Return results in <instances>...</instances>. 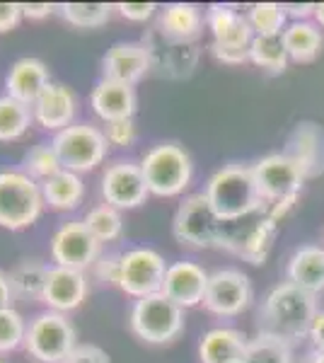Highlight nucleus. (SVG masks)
<instances>
[{
    "label": "nucleus",
    "mask_w": 324,
    "mask_h": 363,
    "mask_svg": "<svg viewBox=\"0 0 324 363\" xmlns=\"http://www.w3.org/2000/svg\"><path fill=\"white\" fill-rule=\"evenodd\" d=\"M320 313L315 294H308L291 281H281L269 291L257 310V335H269L291 342L310 337V327Z\"/></svg>",
    "instance_id": "f257e3e1"
},
{
    "label": "nucleus",
    "mask_w": 324,
    "mask_h": 363,
    "mask_svg": "<svg viewBox=\"0 0 324 363\" xmlns=\"http://www.w3.org/2000/svg\"><path fill=\"white\" fill-rule=\"evenodd\" d=\"M257 189L264 199V213L281 223L298 203L303 184L308 182L300 165L286 153H269L252 165Z\"/></svg>",
    "instance_id": "f03ea898"
},
{
    "label": "nucleus",
    "mask_w": 324,
    "mask_h": 363,
    "mask_svg": "<svg viewBox=\"0 0 324 363\" xmlns=\"http://www.w3.org/2000/svg\"><path fill=\"white\" fill-rule=\"evenodd\" d=\"M203 194L208 196L211 206L225 223L264 211V199L257 189L252 165L233 162V165H223L220 169H216L206 182Z\"/></svg>",
    "instance_id": "7ed1b4c3"
},
{
    "label": "nucleus",
    "mask_w": 324,
    "mask_h": 363,
    "mask_svg": "<svg viewBox=\"0 0 324 363\" xmlns=\"http://www.w3.org/2000/svg\"><path fill=\"white\" fill-rule=\"evenodd\" d=\"M41 184L22 169H0V228L25 230L44 213Z\"/></svg>",
    "instance_id": "20e7f679"
},
{
    "label": "nucleus",
    "mask_w": 324,
    "mask_h": 363,
    "mask_svg": "<svg viewBox=\"0 0 324 363\" xmlns=\"http://www.w3.org/2000/svg\"><path fill=\"white\" fill-rule=\"evenodd\" d=\"M148 191L169 199L186 191L194 177V160L179 143H157L140 160Z\"/></svg>",
    "instance_id": "39448f33"
},
{
    "label": "nucleus",
    "mask_w": 324,
    "mask_h": 363,
    "mask_svg": "<svg viewBox=\"0 0 324 363\" xmlns=\"http://www.w3.org/2000/svg\"><path fill=\"white\" fill-rule=\"evenodd\" d=\"M223 223L203 191L184 196L172 218V235L179 245L191 250H218Z\"/></svg>",
    "instance_id": "423d86ee"
},
{
    "label": "nucleus",
    "mask_w": 324,
    "mask_h": 363,
    "mask_svg": "<svg viewBox=\"0 0 324 363\" xmlns=\"http://www.w3.org/2000/svg\"><path fill=\"white\" fill-rule=\"evenodd\" d=\"M128 327L148 344H169L184 332V308L164 294L138 298L128 310Z\"/></svg>",
    "instance_id": "0eeeda50"
},
{
    "label": "nucleus",
    "mask_w": 324,
    "mask_h": 363,
    "mask_svg": "<svg viewBox=\"0 0 324 363\" xmlns=\"http://www.w3.org/2000/svg\"><path fill=\"white\" fill-rule=\"evenodd\" d=\"M58 160H61L63 169L70 172H92L104 162L109 150V143L104 138V131L90 121H78L54 133L51 138Z\"/></svg>",
    "instance_id": "6e6552de"
},
{
    "label": "nucleus",
    "mask_w": 324,
    "mask_h": 363,
    "mask_svg": "<svg viewBox=\"0 0 324 363\" xmlns=\"http://www.w3.org/2000/svg\"><path fill=\"white\" fill-rule=\"evenodd\" d=\"M75 339L78 332L73 322L63 313L46 310L27 322L25 351L39 363H63L70 351L78 347Z\"/></svg>",
    "instance_id": "1a4fd4ad"
},
{
    "label": "nucleus",
    "mask_w": 324,
    "mask_h": 363,
    "mask_svg": "<svg viewBox=\"0 0 324 363\" xmlns=\"http://www.w3.org/2000/svg\"><path fill=\"white\" fill-rule=\"evenodd\" d=\"M279 230V223L271 220L264 211L252 216H245L240 220L223 223V235L218 250H225L230 255L240 257L247 264H264L274 247V238Z\"/></svg>",
    "instance_id": "9d476101"
},
{
    "label": "nucleus",
    "mask_w": 324,
    "mask_h": 363,
    "mask_svg": "<svg viewBox=\"0 0 324 363\" xmlns=\"http://www.w3.org/2000/svg\"><path fill=\"white\" fill-rule=\"evenodd\" d=\"M167 262L157 250L152 247H131L121 252V269H119V286L126 296L145 298L160 294L162 281L167 274Z\"/></svg>",
    "instance_id": "9b49d317"
},
{
    "label": "nucleus",
    "mask_w": 324,
    "mask_h": 363,
    "mask_svg": "<svg viewBox=\"0 0 324 363\" xmlns=\"http://www.w3.org/2000/svg\"><path fill=\"white\" fill-rule=\"evenodd\" d=\"M255 298V286L242 269H216L208 277V289H206L203 308L218 318H238L252 306Z\"/></svg>",
    "instance_id": "f8f14e48"
},
{
    "label": "nucleus",
    "mask_w": 324,
    "mask_h": 363,
    "mask_svg": "<svg viewBox=\"0 0 324 363\" xmlns=\"http://www.w3.org/2000/svg\"><path fill=\"white\" fill-rule=\"evenodd\" d=\"M99 257H102V242H97L82 220L61 223L51 238V262L56 267L85 272L95 267Z\"/></svg>",
    "instance_id": "ddd939ff"
},
{
    "label": "nucleus",
    "mask_w": 324,
    "mask_h": 363,
    "mask_svg": "<svg viewBox=\"0 0 324 363\" xmlns=\"http://www.w3.org/2000/svg\"><path fill=\"white\" fill-rule=\"evenodd\" d=\"M99 191H102L104 203L119 211L138 208L150 196L140 162L131 160H116L104 167L102 179H99Z\"/></svg>",
    "instance_id": "4468645a"
},
{
    "label": "nucleus",
    "mask_w": 324,
    "mask_h": 363,
    "mask_svg": "<svg viewBox=\"0 0 324 363\" xmlns=\"http://www.w3.org/2000/svg\"><path fill=\"white\" fill-rule=\"evenodd\" d=\"M152 68V49L143 42H116L102 56V78L135 85Z\"/></svg>",
    "instance_id": "2eb2a0df"
},
{
    "label": "nucleus",
    "mask_w": 324,
    "mask_h": 363,
    "mask_svg": "<svg viewBox=\"0 0 324 363\" xmlns=\"http://www.w3.org/2000/svg\"><path fill=\"white\" fill-rule=\"evenodd\" d=\"M208 277L211 274L201 264H196V262H172L167 267V274H164L160 294H164L169 301H174L177 306L184 310L196 308L201 306L206 298Z\"/></svg>",
    "instance_id": "dca6fc26"
},
{
    "label": "nucleus",
    "mask_w": 324,
    "mask_h": 363,
    "mask_svg": "<svg viewBox=\"0 0 324 363\" xmlns=\"http://www.w3.org/2000/svg\"><path fill=\"white\" fill-rule=\"evenodd\" d=\"M87 291H90V284H87L85 272L51 264L41 303L49 310H54V313L66 315L70 310L82 306V301L87 298Z\"/></svg>",
    "instance_id": "f3484780"
},
{
    "label": "nucleus",
    "mask_w": 324,
    "mask_h": 363,
    "mask_svg": "<svg viewBox=\"0 0 324 363\" xmlns=\"http://www.w3.org/2000/svg\"><path fill=\"white\" fill-rule=\"evenodd\" d=\"M206 27H208L211 37L216 46L223 49H245L250 51V44L255 39L247 15L240 13L235 5H220L213 3L206 10Z\"/></svg>",
    "instance_id": "a211bd4d"
},
{
    "label": "nucleus",
    "mask_w": 324,
    "mask_h": 363,
    "mask_svg": "<svg viewBox=\"0 0 324 363\" xmlns=\"http://www.w3.org/2000/svg\"><path fill=\"white\" fill-rule=\"evenodd\" d=\"M75 107H78V102H75L73 90L63 83H54V80H51V83L44 87V92L37 97V102L32 104V114H34V121H37L41 128L58 133L61 128L73 124Z\"/></svg>",
    "instance_id": "6ab92c4d"
},
{
    "label": "nucleus",
    "mask_w": 324,
    "mask_h": 363,
    "mask_svg": "<svg viewBox=\"0 0 324 363\" xmlns=\"http://www.w3.org/2000/svg\"><path fill=\"white\" fill-rule=\"evenodd\" d=\"M90 107L104 124L119 119H133L138 109V95L135 87L116 83V80H97V85L90 92Z\"/></svg>",
    "instance_id": "aec40b11"
},
{
    "label": "nucleus",
    "mask_w": 324,
    "mask_h": 363,
    "mask_svg": "<svg viewBox=\"0 0 324 363\" xmlns=\"http://www.w3.org/2000/svg\"><path fill=\"white\" fill-rule=\"evenodd\" d=\"M51 83L49 68L41 58L25 56L17 58L5 75V95L15 97L17 102H25L32 107L37 97L44 92V87Z\"/></svg>",
    "instance_id": "412c9836"
},
{
    "label": "nucleus",
    "mask_w": 324,
    "mask_h": 363,
    "mask_svg": "<svg viewBox=\"0 0 324 363\" xmlns=\"http://www.w3.org/2000/svg\"><path fill=\"white\" fill-rule=\"evenodd\" d=\"M286 155H291L298 162L305 177H317L324 172V131L322 126L312 124V121H303L293 128L286 143Z\"/></svg>",
    "instance_id": "4be33fe9"
},
{
    "label": "nucleus",
    "mask_w": 324,
    "mask_h": 363,
    "mask_svg": "<svg viewBox=\"0 0 324 363\" xmlns=\"http://www.w3.org/2000/svg\"><path fill=\"white\" fill-rule=\"evenodd\" d=\"M206 25V13L194 3H169L160 10L157 29L164 34V39L174 44H189L201 37Z\"/></svg>",
    "instance_id": "5701e85b"
},
{
    "label": "nucleus",
    "mask_w": 324,
    "mask_h": 363,
    "mask_svg": "<svg viewBox=\"0 0 324 363\" xmlns=\"http://www.w3.org/2000/svg\"><path fill=\"white\" fill-rule=\"evenodd\" d=\"M286 281L300 286L308 294L320 296L324 291V247L300 245L286 264Z\"/></svg>",
    "instance_id": "b1692460"
},
{
    "label": "nucleus",
    "mask_w": 324,
    "mask_h": 363,
    "mask_svg": "<svg viewBox=\"0 0 324 363\" xmlns=\"http://www.w3.org/2000/svg\"><path fill=\"white\" fill-rule=\"evenodd\" d=\"M250 337L235 327H213L199 342V361L201 363H228L242 359Z\"/></svg>",
    "instance_id": "393cba45"
},
{
    "label": "nucleus",
    "mask_w": 324,
    "mask_h": 363,
    "mask_svg": "<svg viewBox=\"0 0 324 363\" xmlns=\"http://www.w3.org/2000/svg\"><path fill=\"white\" fill-rule=\"evenodd\" d=\"M284 46L288 51V58L296 63H312L320 56L324 37L317 22L312 20H300V22H288L286 32L281 34Z\"/></svg>",
    "instance_id": "a878e982"
},
{
    "label": "nucleus",
    "mask_w": 324,
    "mask_h": 363,
    "mask_svg": "<svg viewBox=\"0 0 324 363\" xmlns=\"http://www.w3.org/2000/svg\"><path fill=\"white\" fill-rule=\"evenodd\" d=\"M41 194L49 208L54 211H75L85 199V182L78 172L61 169L54 177L41 182Z\"/></svg>",
    "instance_id": "bb28decb"
},
{
    "label": "nucleus",
    "mask_w": 324,
    "mask_h": 363,
    "mask_svg": "<svg viewBox=\"0 0 324 363\" xmlns=\"http://www.w3.org/2000/svg\"><path fill=\"white\" fill-rule=\"evenodd\" d=\"M49 264L41 259H22L10 272V286H13L15 301H41L44 284L49 277Z\"/></svg>",
    "instance_id": "cd10ccee"
},
{
    "label": "nucleus",
    "mask_w": 324,
    "mask_h": 363,
    "mask_svg": "<svg viewBox=\"0 0 324 363\" xmlns=\"http://www.w3.org/2000/svg\"><path fill=\"white\" fill-rule=\"evenodd\" d=\"M34 124L32 107L10 95H0V143L22 138Z\"/></svg>",
    "instance_id": "c85d7f7f"
},
{
    "label": "nucleus",
    "mask_w": 324,
    "mask_h": 363,
    "mask_svg": "<svg viewBox=\"0 0 324 363\" xmlns=\"http://www.w3.org/2000/svg\"><path fill=\"white\" fill-rule=\"evenodd\" d=\"M245 15L255 37H281L288 27L284 3H252Z\"/></svg>",
    "instance_id": "c756f323"
},
{
    "label": "nucleus",
    "mask_w": 324,
    "mask_h": 363,
    "mask_svg": "<svg viewBox=\"0 0 324 363\" xmlns=\"http://www.w3.org/2000/svg\"><path fill=\"white\" fill-rule=\"evenodd\" d=\"M250 61L267 73L281 75L286 73L291 58L281 37H255L250 44Z\"/></svg>",
    "instance_id": "7c9ffc66"
},
{
    "label": "nucleus",
    "mask_w": 324,
    "mask_h": 363,
    "mask_svg": "<svg viewBox=\"0 0 324 363\" xmlns=\"http://www.w3.org/2000/svg\"><path fill=\"white\" fill-rule=\"evenodd\" d=\"M247 363H298L291 342L276 339L269 335H257L247 342L245 349Z\"/></svg>",
    "instance_id": "2f4dec72"
},
{
    "label": "nucleus",
    "mask_w": 324,
    "mask_h": 363,
    "mask_svg": "<svg viewBox=\"0 0 324 363\" xmlns=\"http://www.w3.org/2000/svg\"><path fill=\"white\" fill-rule=\"evenodd\" d=\"M87 230L95 235L97 242H114V240L121 238L123 233V218H121V211L109 206V203H97L85 213L82 218Z\"/></svg>",
    "instance_id": "473e14b6"
},
{
    "label": "nucleus",
    "mask_w": 324,
    "mask_h": 363,
    "mask_svg": "<svg viewBox=\"0 0 324 363\" xmlns=\"http://www.w3.org/2000/svg\"><path fill=\"white\" fill-rule=\"evenodd\" d=\"M114 5L111 3H61L58 5V13L68 25L78 29H95L109 22L111 13H114Z\"/></svg>",
    "instance_id": "72a5a7b5"
},
{
    "label": "nucleus",
    "mask_w": 324,
    "mask_h": 363,
    "mask_svg": "<svg viewBox=\"0 0 324 363\" xmlns=\"http://www.w3.org/2000/svg\"><path fill=\"white\" fill-rule=\"evenodd\" d=\"M63 165L58 160L56 150L51 143H37L27 150L22 157V172H27L32 179H37L39 184L46 182L49 177H54L56 172H61Z\"/></svg>",
    "instance_id": "f704fd0d"
},
{
    "label": "nucleus",
    "mask_w": 324,
    "mask_h": 363,
    "mask_svg": "<svg viewBox=\"0 0 324 363\" xmlns=\"http://www.w3.org/2000/svg\"><path fill=\"white\" fill-rule=\"evenodd\" d=\"M25 335H27L25 318L15 308L0 310V354H10V351L25 347Z\"/></svg>",
    "instance_id": "c9c22d12"
},
{
    "label": "nucleus",
    "mask_w": 324,
    "mask_h": 363,
    "mask_svg": "<svg viewBox=\"0 0 324 363\" xmlns=\"http://www.w3.org/2000/svg\"><path fill=\"white\" fill-rule=\"evenodd\" d=\"M104 138H107L109 148H128V145L135 143L138 138V131H135V121L133 119H119V121H109L104 124Z\"/></svg>",
    "instance_id": "e433bc0d"
},
{
    "label": "nucleus",
    "mask_w": 324,
    "mask_h": 363,
    "mask_svg": "<svg viewBox=\"0 0 324 363\" xmlns=\"http://www.w3.org/2000/svg\"><path fill=\"white\" fill-rule=\"evenodd\" d=\"M119 269H121V255L111 252V255H102L95 262L92 272L95 277L102 281V284H111V286H119Z\"/></svg>",
    "instance_id": "4c0bfd02"
},
{
    "label": "nucleus",
    "mask_w": 324,
    "mask_h": 363,
    "mask_svg": "<svg viewBox=\"0 0 324 363\" xmlns=\"http://www.w3.org/2000/svg\"><path fill=\"white\" fill-rule=\"evenodd\" d=\"M63 363H111V361L107 351L95 347V344H78Z\"/></svg>",
    "instance_id": "58836bf2"
},
{
    "label": "nucleus",
    "mask_w": 324,
    "mask_h": 363,
    "mask_svg": "<svg viewBox=\"0 0 324 363\" xmlns=\"http://www.w3.org/2000/svg\"><path fill=\"white\" fill-rule=\"evenodd\" d=\"M114 8L119 10V15L126 17L128 22H148L150 17L157 13L155 3H116Z\"/></svg>",
    "instance_id": "ea45409f"
},
{
    "label": "nucleus",
    "mask_w": 324,
    "mask_h": 363,
    "mask_svg": "<svg viewBox=\"0 0 324 363\" xmlns=\"http://www.w3.org/2000/svg\"><path fill=\"white\" fill-rule=\"evenodd\" d=\"M22 17V3H0V34L15 29Z\"/></svg>",
    "instance_id": "a19ab883"
},
{
    "label": "nucleus",
    "mask_w": 324,
    "mask_h": 363,
    "mask_svg": "<svg viewBox=\"0 0 324 363\" xmlns=\"http://www.w3.org/2000/svg\"><path fill=\"white\" fill-rule=\"evenodd\" d=\"M211 54H213L216 61L225 63V66H242V63L250 61V51L245 49H223V46L211 44Z\"/></svg>",
    "instance_id": "79ce46f5"
},
{
    "label": "nucleus",
    "mask_w": 324,
    "mask_h": 363,
    "mask_svg": "<svg viewBox=\"0 0 324 363\" xmlns=\"http://www.w3.org/2000/svg\"><path fill=\"white\" fill-rule=\"evenodd\" d=\"M54 10H58V5L54 3H22V15H25L27 20H44V17H49Z\"/></svg>",
    "instance_id": "37998d69"
},
{
    "label": "nucleus",
    "mask_w": 324,
    "mask_h": 363,
    "mask_svg": "<svg viewBox=\"0 0 324 363\" xmlns=\"http://www.w3.org/2000/svg\"><path fill=\"white\" fill-rule=\"evenodd\" d=\"M315 5L317 3H284V10L291 22H300L310 20V15H315Z\"/></svg>",
    "instance_id": "c03bdc74"
},
{
    "label": "nucleus",
    "mask_w": 324,
    "mask_h": 363,
    "mask_svg": "<svg viewBox=\"0 0 324 363\" xmlns=\"http://www.w3.org/2000/svg\"><path fill=\"white\" fill-rule=\"evenodd\" d=\"M310 342H312V349L324 351V310H320V313H317V318H315V322H312Z\"/></svg>",
    "instance_id": "a18cd8bd"
},
{
    "label": "nucleus",
    "mask_w": 324,
    "mask_h": 363,
    "mask_svg": "<svg viewBox=\"0 0 324 363\" xmlns=\"http://www.w3.org/2000/svg\"><path fill=\"white\" fill-rule=\"evenodd\" d=\"M13 286H10V274H5L3 269H0V310L5 308H13Z\"/></svg>",
    "instance_id": "49530a36"
},
{
    "label": "nucleus",
    "mask_w": 324,
    "mask_h": 363,
    "mask_svg": "<svg viewBox=\"0 0 324 363\" xmlns=\"http://www.w3.org/2000/svg\"><path fill=\"white\" fill-rule=\"evenodd\" d=\"M315 22L320 25V29H324V3L315 5Z\"/></svg>",
    "instance_id": "de8ad7c7"
},
{
    "label": "nucleus",
    "mask_w": 324,
    "mask_h": 363,
    "mask_svg": "<svg viewBox=\"0 0 324 363\" xmlns=\"http://www.w3.org/2000/svg\"><path fill=\"white\" fill-rule=\"evenodd\" d=\"M228 363H247V361H245V356H242V359H233V361H228Z\"/></svg>",
    "instance_id": "09e8293b"
},
{
    "label": "nucleus",
    "mask_w": 324,
    "mask_h": 363,
    "mask_svg": "<svg viewBox=\"0 0 324 363\" xmlns=\"http://www.w3.org/2000/svg\"><path fill=\"white\" fill-rule=\"evenodd\" d=\"M322 363H324V351H322Z\"/></svg>",
    "instance_id": "8fccbe9b"
},
{
    "label": "nucleus",
    "mask_w": 324,
    "mask_h": 363,
    "mask_svg": "<svg viewBox=\"0 0 324 363\" xmlns=\"http://www.w3.org/2000/svg\"><path fill=\"white\" fill-rule=\"evenodd\" d=\"M0 363H3V361H0Z\"/></svg>",
    "instance_id": "3c124183"
}]
</instances>
